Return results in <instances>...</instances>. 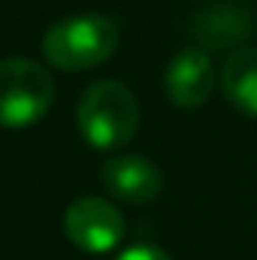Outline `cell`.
<instances>
[{
	"mask_svg": "<svg viewBox=\"0 0 257 260\" xmlns=\"http://www.w3.org/2000/svg\"><path fill=\"white\" fill-rule=\"evenodd\" d=\"M76 124L91 148L115 151L127 145L139 130V103L124 82H91L76 103Z\"/></svg>",
	"mask_w": 257,
	"mask_h": 260,
	"instance_id": "1",
	"label": "cell"
},
{
	"mask_svg": "<svg viewBox=\"0 0 257 260\" xmlns=\"http://www.w3.org/2000/svg\"><path fill=\"white\" fill-rule=\"evenodd\" d=\"M121 40V27L115 18L100 12L70 15L55 21L43 37V55L55 70L82 73L103 64L115 55Z\"/></svg>",
	"mask_w": 257,
	"mask_h": 260,
	"instance_id": "2",
	"label": "cell"
},
{
	"mask_svg": "<svg viewBox=\"0 0 257 260\" xmlns=\"http://www.w3.org/2000/svg\"><path fill=\"white\" fill-rule=\"evenodd\" d=\"M55 103V76L30 58L0 61V127L24 130L49 115Z\"/></svg>",
	"mask_w": 257,
	"mask_h": 260,
	"instance_id": "3",
	"label": "cell"
},
{
	"mask_svg": "<svg viewBox=\"0 0 257 260\" xmlns=\"http://www.w3.org/2000/svg\"><path fill=\"white\" fill-rule=\"evenodd\" d=\"M64 233L67 239L88 254H106L118 248L124 239V218L118 206H112L103 197H79L64 212Z\"/></svg>",
	"mask_w": 257,
	"mask_h": 260,
	"instance_id": "4",
	"label": "cell"
},
{
	"mask_svg": "<svg viewBox=\"0 0 257 260\" xmlns=\"http://www.w3.org/2000/svg\"><path fill=\"white\" fill-rule=\"evenodd\" d=\"M215 82H218L215 64H212L209 52L200 46H188V49L176 52L164 73V91H167L170 103H176L182 109H197V106L209 103Z\"/></svg>",
	"mask_w": 257,
	"mask_h": 260,
	"instance_id": "5",
	"label": "cell"
},
{
	"mask_svg": "<svg viewBox=\"0 0 257 260\" xmlns=\"http://www.w3.org/2000/svg\"><path fill=\"white\" fill-rule=\"evenodd\" d=\"M191 37L200 49H233L251 37V9L242 0H212L191 18Z\"/></svg>",
	"mask_w": 257,
	"mask_h": 260,
	"instance_id": "6",
	"label": "cell"
},
{
	"mask_svg": "<svg viewBox=\"0 0 257 260\" xmlns=\"http://www.w3.org/2000/svg\"><path fill=\"white\" fill-rule=\"evenodd\" d=\"M100 182L121 203L142 206L164 191V173L154 160L142 154H118L100 167Z\"/></svg>",
	"mask_w": 257,
	"mask_h": 260,
	"instance_id": "7",
	"label": "cell"
},
{
	"mask_svg": "<svg viewBox=\"0 0 257 260\" xmlns=\"http://www.w3.org/2000/svg\"><path fill=\"white\" fill-rule=\"evenodd\" d=\"M221 91L227 103L242 112L245 118L257 121V49L242 46L236 49L221 70Z\"/></svg>",
	"mask_w": 257,
	"mask_h": 260,
	"instance_id": "8",
	"label": "cell"
},
{
	"mask_svg": "<svg viewBox=\"0 0 257 260\" xmlns=\"http://www.w3.org/2000/svg\"><path fill=\"white\" fill-rule=\"evenodd\" d=\"M115 260H173V257L157 245H130Z\"/></svg>",
	"mask_w": 257,
	"mask_h": 260,
	"instance_id": "9",
	"label": "cell"
}]
</instances>
